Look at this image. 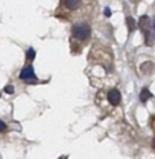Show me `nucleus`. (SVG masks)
<instances>
[{
  "instance_id": "nucleus-3",
  "label": "nucleus",
  "mask_w": 155,
  "mask_h": 159,
  "mask_svg": "<svg viewBox=\"0 0 155 159\" xmlns=\"http://www.w3.org/2000/svg\"><path fill=\"white\" fill-rule=\"evenodd\" d=\"M19 78L22 79V80H25V82H27L29 84H34V83H37V78H35L33 66H27V67H25L23 70L21 71Z\"/></svg>"
},
{
  "instance_id": "nucleus-1",
  "label": "nucleus",
  "mask_w": 155,
  "mask_h": 159,
  "mask_svg": "<svg viewBox=\"0 0 155 159\" xmlns=\"http://www.w3.org/2000/svg\"><path fill=\"white\" fill-rule=\"evenodd\" d=\"M139 27L142 29L144 38H146V45L151 46L153 45V39H154V29H153V23L151 19L147 15H143L139 19Z\"/></svg>"
},
{
  "instance_id": "nucleus-2",
  "label": "nucleus",
  "mask_w": 155,
  "mask_h": 159,
  "mask_svg": "<svg viewBox=\"0 0 155 159\" xmlns=\"http://www.w3.org/2000/svg\"><path fill=\"white\" fill-rule=\"evenodd\" d=\"M72 34L78 39H87L90 37V26L87 23H78L72 27Z\"/></svg>"
},
{
  "instance_id": "nucleus-11",
  "label": "nucleus",
  "mask_w": 155,
  "mask_h": 159,
  "mask_svg": "<svg viewBox=\"0 0 155 159\" xmlns=\"http://www.w3.org/2000/svg\"><path fill=\"white\" fill-rule=\"evenodd\" d=\"M103 14H105V16H110V15H112L110 10H109V8H107V7H106V8H105V11H103Z\"/></svg>"
},
{
  "instance_id": "nucleus-12",
  "label": "nucleus",
  "mask_w": 155,
  "mask_h": 159,
  "mask_svg": "<svg viewBox=\"0 0 155 159\" xmlns=\"http://www.w3.org/2000/svg\"><path fill=\"white\" fill-rule=\"evenodd\" d=\"M60 159H63V158H60Z\"/></svg>"
},
{
  "instance_id": "nucleus-10",
  "label": "nucleus",
  "mask_w": 155,
  "mask_h": 159,
  "mask_svg": "<svg viewBox=\"0 0 155 159\" xmlns=\"http://www.w3.org/2000/svg\"><path fill=\"white\" fill-rule=\"evenodd\" d=\"M6 128H7V125H6V122H3L2 120H0V132H3V131H6Z\"/></svg>"
},
{
  "instance_id": "nucleus-9",
  "label": "nucleus",
  "mask_w": 155,
  "mask_h": 159,
  "mask_svg": "<svg viewBox=\"0 0 155 159\" xmlns=\"http://www.w3.org/2000/svg\"><path fill=\"white\" fill-rule=\"evenodd\" d=\"M4 91H6L7 94H14V87H12V86H6V87H4Z\"/></svg>"
},
{
  "instance_id": "nucleus-4",
  "label": "nucleus",
  "mask_w": 155,
  "mask_h": 159,
  "mask_svg": "<svg viewBox=\"0 0 155 159\" xmlns=\"http://www.w3.org/2000/svg\"><path fill=\"white\" fill-rule=\"evenodd\" d=\"M107 101H109L113 106H117V105L121 102V94H120V91H118L117 89L110 90L109 94H107Z\"/></svg>"
},
{
  "instance_id": "nucleus-5",
  "label": "nucleus",
  "mask_w": 155,
  "mask_h": 159,
  "mask_svg": "<svg viewBox=\"0 0 155 159\" xmlns=\"http://www.w3.org/2000/svg\"><path fill=\"white\" fill-rule=\"evenodd\" d=\"M64 2V6L67 7L68 10H78L79 6H80V0H63Z\"/></svg>"
},
{
  "instance_id": "nucleus-8",
  "label": "nucleus",
  "mask_w": 155,
  "mask_h": 159,
  "mask_svg": "<svg viewBox=\"0 0 155 159\" xmlns=\"http://www.w3.org/2000/svg\"><path fill=\"white\" fill-rule=\"evenodd\" d=\"M26 56H27L29 60H33L34 57H35V50H34L33 48H30V49L27 50V55H26Z\"/></svg>"
},
{
  "instance_id": "nucleus-7",
  "label": "nucleus",
  "mask_w": 155,
  "mask_h": 159,
  "mask_svg": "<svg viewBox=\"0 0 155 159\" xmlns=\"http://www.w3.org/2000/svg\"><path fill=\"white\" fill-rule=\"evenodd\" d=\"M127 25H128V30L129 31H133L136 29V23H135V20H133L132 16H127Z\"/></svg>"
},
{
  "instance_id": "nucleus-6",
  "label": "nucleus",
  "mask_w": 155,
  "mask_h": 159,
  "mask_svg": "<svg viewBox=\"0 0 155 159\" xmlns=\"http://www.w3.org/2000/svg\"><path fill=\"white\" fill-rule=\"evenodd\" d=\"M151 97H153V94H151L148 89H143L142 93H140V101H142V102H147Z\"/></svg>"
}]
</instances>
